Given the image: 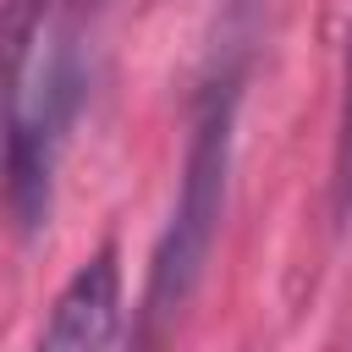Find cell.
<instances>
[{"label":"cell","instance_id":"obj_2","mask_svg":"<svg viewBox=\"0 0 352 352\" xmlns=\"http://www.w3.org/2000/svg\"><path fill=\"white\" fill-rule=\"evenodd\" d=\"M121 330V248L99 242L55 292L33 352H110Z\"/></svg>","mask_w":352,"mask_h":352},{"label":"cell","instance_id":"obj_1","mask_svg":"<svg viewBox=\"0 0 352 352\" xmlns=\"http://www.w3.org/2000/svg\"><path fill=\"white\" fill-rule=\"evenodd\" d=\"M242 94H248V55L226 50L192 94L176 198H170V214H165V226L148 248L143 292H138L132 324H126V352H165L187 302L198 297V286L209 275L220 220H226V198H231V170H236Z\"/></svg>","mask_w":352,"mask_h":352},{"label":"cell","instance_id":"obj_3","mask_svg":"<svg viewBox=\"0 0 352 352\" xmlns=\"http://www.w3.org/2000/svg\"><path fill=\"white\" fill-rule=\"evenodd\" d=\"M50 28H55V0H0V143L16 132L28 110V88L38 77Z\"/></svg>","mask_w":352,"mask_h":352},{"label":"cell","instance_id":"obj_4","mask_svg":"<svg viewBox=\"0 0 352 352\" xmlns=\"http://www.w3.org/2000/svg\"><path fill=\"white\" fill-rule=\"evenodd\" d=\"M336 220L352 226V55H346V94H341V126H336V176H330Z\"/></svg>","mask_w":352,"mask_h":352}]
</instances>
